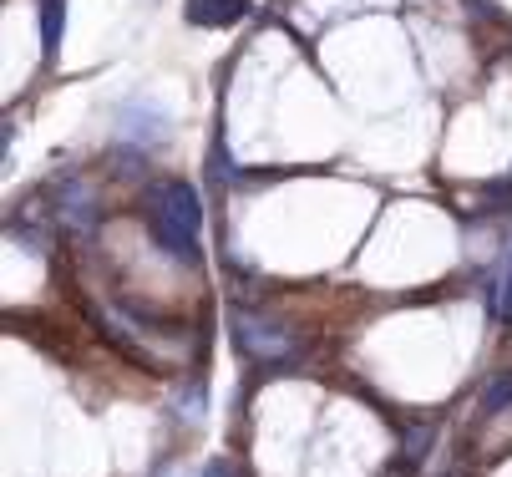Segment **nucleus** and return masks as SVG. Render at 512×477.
<instances>
[{
	"label": "nucleus",
	"instance_id": "f257e3e1",
	"mask_svg": "<svg viewBox=\"0 0 512 477\" xmlns=\"http://www.w3.org/2000/svg\"><path fill=\"white\" fill-rule=\"evenodd\" d=\"M208 477H229V467H213V472H208Z\"/></svg>",
	"mask_w": 512,
	"mask_h": 477
}]
</instances>
